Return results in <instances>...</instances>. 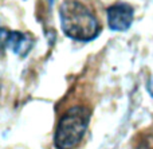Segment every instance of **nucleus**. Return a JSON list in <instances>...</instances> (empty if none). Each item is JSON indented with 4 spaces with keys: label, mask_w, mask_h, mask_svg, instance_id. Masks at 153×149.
Masks as SVG:
<instances>
[{
    "label": "nucleus",
    "mask_w": 153,
    "mask_h": 149,
    "mask_svg": "<svg viewBox=\"0 0 153 149\" xmlns=\"http://www.w3.org/2000/svg\"><path fill=\"white\" fill-rule=\"evenodd\" d=\"M34 46V39L27 34L20 31H10L5 28H0V56H3L4 51L11 50L19 56H27Z\"/></svg>",
    "instance_id": "7ed1b4c3"
},
{
    "label": "nucleus",
    "mask_w": 153,
    "mask_h": 149,
    "mask_svg": "<svg viewBox=\"0 0 153 149\" xmlns=\"http://www.w3.org/2000/svg\"><path fill=\"white\" fill-rule=\"evenodd\" d=\"M59 18L63 34L79 42H90L101 32L97 16L78 0H66L59 7Z\"/></svg>",
    "instance_id": "f257e3e1"
},
{
    "label": "nucleus",
    "mask_w": 153,
    "mask_h": 149,
    "mask_svg": "<svg viewBox=\"0 0 153 149\" xmlns=\"http://www.w3.org/2000/svg\"><path fill=\"white\" fill-rule=\"evenodd\" d=\"M109 28L113 31H126L133 23L134 10L128 3H117L110 5L106 11Z\"/></svg>",
    "instance_id": "20e7f679"
},
{
    "label": "nucleus",
    "mask_w": 153,
    "mask_h": 149,
    "mask_svg": "<svg viewBox=\"0 0 153 149\" xmlns=\"http://www.w3.org/2000/svg\"><path fill=\"white\" fill-rule=\"evenodd\" d=\"M90 109L85 105H74L61 116L54 133L56 149H75L81 144L90 122Z\"/></svg>",
    "instance_id": "f03ea898"
},
{
    "label": "nucleus",
    "mask_w": 153,
    "mask_h": 149,
    "mask_svg": "<svg viewBox=\"0 0 153 149\" xmlns=\"http://www.w3.org/2000/svg\"><path fill=\"white\" fill-rule=\"evenodd\" d=\"M146 87H148V91L151 93V96L153 97V78L148 81V85H146Z\"/></svg>",
    "instance_id": "423d86ee"
},
{
    "label": "nucleus",
    "mask_w": 153,
    "mask_h": 149,
    "mask_svg": "<svg viewBox=\"0 0 153 149\" xmlns=\"http://www.w3.org/2000/svg\"><path fill=\"white\" fill-rule=\"evenodd\" d=\"M136 149H153V133L144 134Z\"/></svg>",
    "instance_id": "39448f33"
}]
</instances>
